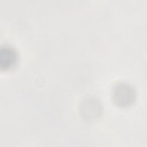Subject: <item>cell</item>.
Here are the masks:
<instances>
[{
  "label": "cell",
  "mask_w": 147,
  "mask_h": 147,
  "mask_svg": "<svg viewBox=\"0 0 147 147\" xmlns=\"http://www.w3.org/2000/svg\"><path fill=\"white\" fill-rule=\"evenodd\" d=\"M135 92L133 88L126 83H119L115 86L113 91V98L119 106H127L134 100Z\"/></svg>",
  "instance_id": "1"
},
{
  "label": "cell",
  "mask_w": 147,
  "mask_h": 147,
  "mask_svg": "<svg viewBox=\"0 0 147 147\" xmlns=\"http://www.w3.org/2000/svg\"><path fill=\"white\" fill-rule=\"evenodd\" d=\"M17 55L15 49L9 46H2L0 49V68L7 69L12 67L16 63Z\"/></svg>",
  "instance_id": "2"
}]
</instances>
